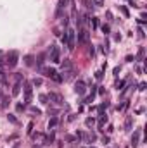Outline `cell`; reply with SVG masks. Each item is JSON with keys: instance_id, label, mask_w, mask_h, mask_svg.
Segmentation results:
<instances>
[{"instance_id": "obj_1", "label": "cell", "mask_w": 147, "mask_h": 148, "mask_svg": "<svg viewBox=\"0 0 147 148\" xmlns=\"http://www.w3.org/2000/svg\"><path fill=\"white\" fill-rule=\"evenodd\" d=\"M66 45L69 50L75 48V31L73 29H67V33H66Z\"/></svg>"}, {"instance_id": "obj_2", "label": "cell", "mask_w": 147, "mask_h": 148, "mask_svg": "<svg viewBox=\"0 0 147 148\" xmlns=\"http://www.w3.org/2000/svg\"><path fill=\"white\" fill-rule=\"evenodd\" d=\"M17 57H19V55H17V52H10V54H9V57H7V64H9V67H16V64H17Z\"/></svg>"}, {"instance_id": "obj_3", "label": "cell", "mask_w": 147, "mask_h": 148, "mask_svg": "<svg viewBox=\"0 0 147 148\" xmlns=\"http://www.w3.org/2000/svg\"><path fill=\"white\" fill-rule=\"evenodd\" d=\"M31 84L29 83H26V86H24V103H29L31 102Z\"/></svg>"}, {"instance_id": "obj_4", "label": "cell", "mask_w": 147, "mask_h": 148, "mask_svg": "<svg viewBox=\"0 0 147 148\" xmlns=\"http://www.w3.org/2000/svg\"><path fill=\"white\" fill-rule=\"evenodd\" d=\"M75 91H76L78 95H83V93H85V83H83V81H78V83L75 84Z\"/></svg>"}, {"instance_id": "obj_5", "label": "cell", "mask_w": 147, "mask_h": 148, "mask_svg": "<svg viewBox=\"0 0 147 148\" xmlns=\"http://www.w3.org/2000/svg\"><path fill=\"white\" fill-rule=\"evenodd\" d=\"M50 59H52V62H55V64L59 62V48L55 45H52V55H50Z\"/></svg>"}, {"instance_id": "obj_6", "label": "cell", "mask_w": 147, "mask_h": 148, "mask_svg": "<svg viewBox=\"0 0 147 148\" xmlns=\"http://www.w3.org/2000/svg\"><path fill=\"white\" fill-rule=\"evenodd\" d=\"M78 40H80V43H87L88 41V33L87 31H80V33H78Z\"/></svg>"}, {"instance_id": "obj_7", "label": "cell", "mask_w": 147, "mask_h": 148, "mask_svg": "<svg viewBox=\"0 0 147 148\" xmlns=\"http://www.w3.org/2000/svg\"><path fill=\"white\" fill-rule=\"evenodd\" d=\"M55 74H57L55 69H45V76H49V78H54Z\"/></svg>"}, {"instance_id": "obj_8", "label": "cell", "mask_w": 147, "mask_h": 148, "mask_svg": "<svg viewBox=\"0 0 147 148\" xmlns=\"http://www.w3.org/2000/svg\"><path fill=\"white\" fill-rule=\"evenodd\" d=\"M132 145H133V146L139 145V133H135V134H133V138H132Z\"/></svg>"}, {"instance_id": "obj_9", "label": "cell", "mask_w": 147, "mask_h": 148, "mask_svg": "<svg viewBox=\"0 0 147 148\" xmlns=\"http://www.w3.org/2000/svg\"><path fill=\"white\" fill-rule=\"evenodd\" d=\"M24 62H26V66H33V57H31V55H26Z\"/></svg>"}, {"instance_id": "obj_10", "label": "cell", "mask_w": 147, "mask_h": 148, "mask_svg": "<svg viewBox=\"0 0 147 148\" xmlns=\"http://www.w3.org/2000/svg\"><path fill=\"white\" fill-rule=\"evenodd\" d=\"M19 83H16V86H14V90H12V96H16V95H19Z\"/></svg>"}, {"instance_id": "obj_11", "label": "cell", "mask_w": 147, "mask_h": 148, "mask_svg": "<svg viewBox=\"0 0 147 148\" xmlns=\"http://www.w3.org/2000/svg\"><path fill=\"white\" fill-rule=\"evenodd\" d=\"M50 98H52V100H55V103H61V96H59V95L50 93Z\"/></svg>"}, {"instance_id": "obj_12", "label": "cell", "mask_w": 147, "mask_h": 148, "mask_svg": "<svg viewBox=\"0 0 147 148\" xmlns=\"http://www.w3.org/2000/svg\"><path fill=\"white\" fill-rule=\"evenodd\" d=\"M85 124H87L88 128H90V126H93V124H95V121H93V119H92V117H88V119H87V121H85Z\"/></svg>"}, {"instance_id": "obj_13", "label": "cell", "mask_w": 147, "mask_h": 148, "mask_svg": "<svg viewBox=\"0 0 147 148\" xmlns=\"http://www.w3.org/2000/svg\"><path fill=\"white\" fill-rule=\"evenodd\" d=\"M55 124H57V119H50V122H49V129H50V128H54Z\"/></svg>"}, {"instance_id": "obj_14", "label": "cell", "mask_w": 147, "mask_h": 148, "mask_svg": "<svg viewBox=\"0 0 147 148\" xmlns=\"http://www.w3.org/2000/svg\"><path fill=\"white\" fill-rule=\"evenodd\" d=\"M9 121H10L12 124H17V119L14 117V115H10V114H9Z\"/></svg>"}, {"instance_id": "obj_15", "label": "cell", "mask_w": 147, "mask_h": 148, "mask_svg": "<svg viewBox=\"0 0 147 148\" xmlns=\"http://www.w3.org/2000/svg\"><path fill=\"white\" fill-rule=\"evenodd\" d=\"M102 31H104V33L107 35V33H109V26H107V24H104V26H102Z\"/></svg>"}, {"instance_id": "obj_16", "label": "cell", "mask_w": 147, "mask_h": 148, "mask_svg": "<svg viewBox=\"0 0 147 148\" xmlns=\"http://www.w3.org/2000/svg\"><path fill=\"white\" fill-rule=\"evenodd\" d=\"M95 78H97V79L102 78V71H97V72H95Z\"/></svg>"}, {"instance_id": "obj_17", "label": "cell", "mask_w": 147, "mask_h": 148, "mask_svg": "<svg viewBox=\"0 0 147 148\" xmlns=\"http://www.w3.org/2000/svg\"><path fill=\"white\" fill-rule=\"evenodd\" d=\"M54 79H55V81H57V83H61V81H62V78H61L59 74H55V76H54Z\"/></svg>"}, {"instance_id": "obj_18", "label": "cell", "mask_w": 147, "mask_h": 148, "mask_svg": "<svg viewBox=\"0 0 147 148\" xmlns=\"http://www.w3.org/2000/svg\"><path fill=\"white\" fill-rule=\"evenodd\" d=\"M93 4H95V5H102V4H104V0H93Z\"/></svg>"}, {"instance_id": "obj_19", "label": "cell", "mask_w": 147, "mask_h": 148, "mask_svg": "<svg viewBox=\"0 0 147 148\" xmlns=\"http://www.w3.org/2000/svg\"><path fill=\"white\" fill-rule=\"evenodd\" d=\"M33 84H36V86H40V84H42V79H35V81H33Z\"/></svg>"}, {"instance_id": "obj_20", "label": "cell", "mask_w": 147, "mask_h": 148, "mask_svg": "<svg viewBox=\"0 0 147 148\" xmlns=\"http://www.w3.org/2000/svg\"><path fill=\"white\" fill-rule=\"evenodd\" d=\"M67 0H59V7H64V4H66Z\"/></svg>"}, {"instance_id": "obj_21", "label": "cell", "mask_w": 147, "mask_h": 148, "mask_svg": "<svg viewBox=\"0 0 147 148\" xmlns=\"http://www.w3.org/2000/svg\"><path fill=\"white\" fill-rule=\"evenodd\" d=\"M121 10H123V14H125V16H128V9H126V7H121Z\"/></svg>"}, {"instance_id": "obj_22", "label": "cell", "mask_w": 147, "mask_h": 148, "mask_svg": "<svg viewBox=\"0 0 147 148\" xmlns=\"http://www.w3.org/2000/svg\"><path fill=\"white\" fill-rule=\"evenodd\" d=\"M40 100H42L43 103H47V96H45V95H42V96H40Z\"/></svg>"}]
</instances>
